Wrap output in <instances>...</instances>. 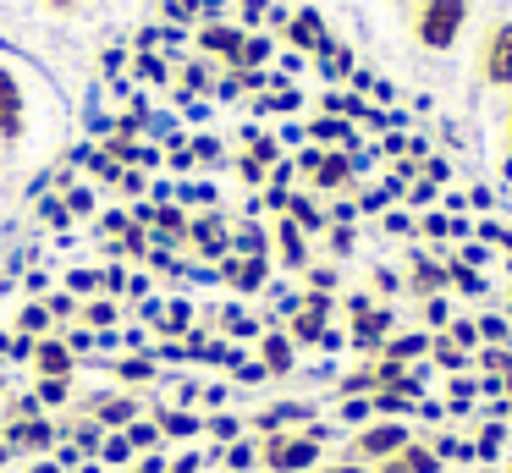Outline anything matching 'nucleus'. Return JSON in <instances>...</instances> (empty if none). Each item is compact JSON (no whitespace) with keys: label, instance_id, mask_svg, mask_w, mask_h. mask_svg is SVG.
Segmentation results:
<instances>
[{"label":"nucleus","instance_id":"f3484780","mask_svg":"<svg viewBox=\"0 0 512 473\" xmlns=\"http://www.w3.org/2000/svg\"><path fill=\"white\" fill-rule=\"evenodd\" d=\"M259 369H265V374H287L292 369V336H265V341H259Z\"/></svg>","mask_w":512,"mask_h":473},{"label":"nucleus","instance_id":"58836bf2","mask_svg":"<svg viewBox=\"0 0 512 473\" xmlns=\"http://www.w3.org/2000/svg\"><path fill=\"white\" fill-rule=\"evenodd\" d=\"M342 121H314V138H342Z\"/></svg>","mask_w":512,"mask_h":473},{"label":"nucleus","instance_id":"aec40b11","mask_svg":"<svg viewBox=\"0 0 512 473\" xmlns=\"http://www.w3.org/2000/svg\"><path fill=\"white\" fill-rule=\"evenodd\" d=\"M221 275H226L232 286H243V292H254V286L265 281V259H226Z\"/></svg>","mask_w":512,"mask_h":473},{"label":"nucleus","instance_id":"cd10ccee","mask_svg":"<svg viewBox=\"0 0 512 473\" xmlns=\"http://www.w3.org/2000/svg\"><path fill=\"white\" fill-rule=\"evenodd\" d=\"M171 308V314H160V330H166V336H182V330H188V303H166Z\"/></svg>","mask_w":512,"mask_h":473},{"label":"nucleus","instance_id":"7c9ffc66","mask_svg":"<svg viewBox=\"0 0 512 473\" xmlns=\"http://www.w3.org/2000/svg\"><path fill=\"white\" fill-rule=\"evenodd\" d=\"M199 468H204V457H199V451H177V457L166 462V473H199Z\"/></svg>","mask_w":512,"mask_h":473},{"label":"nucleus","instance_id":"bb28decb","mask_svg":"<svg viewBox=\"0 0 512 473\" xmlns=\"http://www.w3.org/2000/svg\"><path fill=\"white\" fill-rule=\"evenodd\" d=\"M45 308H50V319H56V325H67V319H78V297H72V292H50L45 297Z\"/></svg>","mask_w":512,"mask_h":473},{"label":"nucleus","instance_id":"4468645a","mask_svg":"<svg viewBox=\"0 0 512 473\" xmlns=\"http://www.w3.org/2000/svg\"><path fill=\"white\" fill-rule=\"evenodd\" d=\"M199 50H204V55H226V61L237 66V50H243V33H237V28H221V22H210V28L199 33Z\"/></svg>","mask_w":512,"mask_h":473},{"label":"nucleus","instance_id":"2eb2a0df","mask_svg":"<svg viewBox=\"0 0 512 473\" xmlns=\"http://www.w3.org/2000/svg\"><path fill=\"white\" fill-rule=\"evenodd\" d=\"M17 330L23 336H56V319H50V308H45V297H28L23 308H17Z\"/></svg>","mask_w":512,"mask_h":473},{"label":"nucleus","instance_id":"c9c22d12","mask_svg":"<svg viewBox=\"0 0 512 473\" xmlns=\"http://www.w3.org/2000/svg\"><path fill=\"white\" fill-rule=\"evenodd\" d=\"M23 286H28L34 297H45V292H50V275H45V270H28V275H23Z\"/></svg>","mask_w":512,"mask_h":473},{"label":"nucleus","instance_id":"c85d7f7f","mask_svg":"<svg viewBox=\"0 0 512 473\" xmlns=\"http://www.w3.org/2000/svg\"><path fill=\"white\" fill-rule=\"evenodd\" d=\"M270 55V39H243V50H237V66H259Z\"/></svg>","mask_w":512,"mask_h":473},{"label":"nucleus","instance_id":"9d476101","mask_svg":"<svg viewBox=\"0 0 512 473\" xmlns=\"http://www.w3.org/2000/svg\"><path fill=\"white\" fill-rule=\"evenodd\" d=\"M325 314H331L325 297H303V303H292V341H320L325 336Z\"/></svg>","mask_w":512,"mask_h":473},{"label":"nucleus","instance_id":"e433bc0d","mask_svg":"<svg viewBox=\"0 0 512 473\" xmlns=\"http://www.w3.org/2000/svg\"><path fill=\"white\" fill-rule=\"evenodd\" d=\"M138 473H166V457H160V451H144V457H138Z\"/></svg>","mask_w":512,"mask_h":473},{"label":"nucleus","instance_id":"39448f33","mask_svg":"<svg viewBox=\"0 0 512 473\" xmlns=\"http://www.w3.org/2000/svg\"><path fill=\"white\" fill-rule=\"evenodd\" d=\"M28 132V88L12 66H0V143H17Z\"/></svg>","mask_w":512,"mask_h":473},{"label":"nucleus","instance_id":"c756f323","mask_svg":"<svg viewBox=\"0 0 512 473\" xmlns=\"http://www.w3.org/2000/svg\"><path fill=\"white\" fill-rule=\"evenodd\" d=\"M67 209H72V220L89 215V209H94V187H67Z\"/></svg>","mask_w":512,"mask_h":473},{"label":"nucleus","instance_id":"a211bd4d","mask_svg":"<svg viewBox=\"0 0 512 473\" xmlns=\"http://www.w3.org/2000/svg\"><path fill=\"white\" fill-rule=\"evenodd\" d=\"M34 396H39V407L56 418V413L72 407V380H34Z\"/></svg>","mask_w":512,"mask_h":473},{"label":"nucleus","instance_id":"412c9836","mask_svg":"<svg viewBox=\"0 0 512 473\" xmlns=\"http://www.w3.org/2000/svg\"><path fill=\"white\" fill-rule=\"evenodd\" d=\"M100 462H105V468H111V473H116V468H133V462H138V451L127 446V435H122V429L100 440Z\"/></svg>","mask_w":512,"mask_h":473},{"label":"nucleus","instance_id":"9b49d317","mask_svg":"<svg viewBox=\"0 0 512 473\" xmlns=\"http://www.w3.org/2000/svg\"><path fill=\"white\" fill-rule=\"evenodd\" d=\"M485 77L490 83H512V22L490 33V50H485Z\"/></svg>","mask_w":512,"mask_h":473},{"label":"nucleus","instance_id":"473e14b6","mask_svg":"<svg viewBox=\"0 0 512 473\" xmlns=\"http://www.w3.org/2000/svg\"><path fill=\"white\" fill-rule=\"evenodd\" d=\"M199 6H204V0H166V17H171V22H188Z\"/></svg>","mask_w":512,"mask_h":473},{"label":"nucleus","instance_id":"0eeeda50","mask_svg":"<svg viewBox=\"0 0 512 473\" xmlns=\"http://www.w3.org/2000/svg\"><path fill=\"white\" fill-rule=\"evenodd\" d=\"M402 446H408V429L402 424H369L358 435V457H375V462H391Z\"/></svg>","mask_w":512,"mask_h":473},{"label":"nucleus","instance_id":"2f4dec72","mask_svg":"<svg viewBox=\"0 0 512 473\" xmlns=\"http://www.w3.org/2000/svg\"><path fill=\"white\" fill-rule=\"evenodd\" d=\"M61 341H67V347H72V352H78V358H83V352H89V347H94V330H83V325H72V330H67V336H61Z\"/></svg>","mask_w":512,"mask_h":473},{"label":"nucleus","instance_id":"79ce46f5","mask_svg":"<svg viewBox=\"0 0 512 473\" xmlns=\"http://www.w3.org/2000/svg\"><path fill=\"white\" fill-rule=\"evenodd\" d=\"M45 6H56V11H67V6H78V0H45Z\"/></svg>","mask_w":512,"mask_h":473},{"label":"nucleus","instance_id":"72a5a7b5","mask_svg":"<svg viewBox=\"0 0 512 473\" xmlns=\"http://www.w3.org/2000/svg\"><path fill=\"white\" fill-rule=\"evenodd\" d=\"M138 72H144L149 83H166V66H160V55H138Z\"/></svg>","mask_w":512,"mask_h":473},{"label":"nucleus","instance_id":"7ed1b4c3","mask_svg":"<svg viewBox=\"0 0 512 473\" xmlns=\"http://www.w3.org/2000/svg\"><path fill=\"white\" fill-rule=\"evenodd\" d=\"M0 440L12 446V457H50L61 446V429L56 418H23V424H0Z\"/></svg>","mask_w":512,"mask_h":473},{"label":"nucleus","instance_id":"6e6552de","mask_svg":"<svg viewBox=\"0 0 512 473\" xmlns=\"http://www.w3.org/2000/svg\"><path fill=\"white\" fill-rule=\"evenodd\" d=\"M105 369H111V380L122 385V391H138V385H155V380H160V363L149 358V352H133V358H111Z\"/></svg>","mask_w":512,"mask_h":473},{"label":"nucleus","instance_id":"37998d69","mask_svg":"<svg viewBox=\"0 0 512 473\" xmlns=\"http://www.w3.org/2000/svg\"><path fill=\"white\" fill-rule=\"evenodd\" d=\"M325 473H364V468H325Z\"/></svg>","mask_w":512,"mask_h":473},{"label":"nucleus","instance_id":"423d86ee","mask_svg":"<svg viewBox=\"0 0 512 473\" xmlns=\"http://www.w3.org/2000/svg\"><path fill=\"white\" fill-rule=\"evenodd\" d=\"M28 363H34V380H72V374H78V352L61 336H39V347Z\"/></svg>","mask_w":512,"mask_h":473},{"label":"nucleus","instance_id":"49530a36","mask_svg":"<svg viewBox=\"0 0 512 473\" xmlns=\"http://www.w3.org/2000/svg\"><path fill=\"white\" fill-rule=\"evenodd\" d=\"M133 473H138V468H133Z\"/></svg>","mask_w":512,"mask_h":473},{"label":"nucleus","instance_id":"f257e3e1","mask_svg":"<svg viewBox=\"0 0 512 473\" xmlns=\"http://www.w3.org/2000/svg\"><path fill=\"white\" fill-rule=\"evenodd\" d=\"M259 462H265L270 473L314 468V462H320V429H303V435H265V446H259Z\"/></svg>","mask_w":512,"mask_h":473},{"label":"nucleus","instance_id":"f8f14e48","mask_svg":"<svg viewBox=\"0 0 512 473\" xmlns=\"http://www.w3.org/2000/svg\"><path fill=\"white\" fill-rule=\"evenodd\" d=\"M386 308H369V303H353V341L358 347H375L380 336H386Z\"/></svg>","mask_w":512,"mask_h":473},{"label":"nucleus","instance_id":"393cba45","mask_svg":"<svg viewBox=\"0 0 512 473\" xmlns=\"http://www.w3.org/2000/svg\"><path fill=\"white\" fill-rule=\"evenodd\" d=\"M39 220H45V226H56V231H67V226H72V209H67V198H56V193H50L45 204H39Z\"/></svg>","mask_w":512,"mask_h":473},{"label":"nucleus","instance_id":"4be33fe9","mask_svg":"<svg viewBox=\"0 0 512 473\" xmlns=\"http://www.w3.org/2000/svg\"><path fill=\"white\" fill-rule=\"evenodd\" d=\"M23 418H45V407H39L34 391L12 396V402H0V424H23Z\"/></svg>","mask_w":512,"mask_h":473},{"label":"nucleus","instance_id":"b1692460","mask_svg":"<svg viewBox=\"0 0 512 473\" xmlns=\"http://www.w3.org/2000/svg\"><path fill=\"white\" fill-rule=\"evenodd\" d=\"M314 182H320V187H342L347 182V160H342V154H325V160L314 165Z\"/></svg>","mask_w":512,"mask_h":473},{"label":"nucleus","instance_id":"f03ea898","mask_svg":"<svg viewBox=\"0 0 512 473\" xmlns=\"http://www.w3.org/2000/svg\"><path fill=\"white\" fill-rule=\"evenodd\" d=\"M72 402L83 407V413L94 418V424L105 429V435H116V429H127L133 418H144V402H138V391H89V396H72Z\"/></svg>","mask_w":512,"mask_h":473},{"label":"nucleus","instance_id":"6ab92c4d","mask_svg":"<svg viewBox=\"0 0 512 473\" xmlns=\"http://www.w3.org/2000/svg\"><path fill=\"white\" fill-rule=\"evenodd\" d=\"M122 435H127V446H133L138 457H144V451H160V446H166V440H160V424H155L149 413H144V418H133V424H127Z\"/></svg>","mask_w":512,"mask_h":473},{"label":"nucleus","instance_id":"ddd939ff","mask_svg":"<svg viewBox=\"0 0 512 473\" xmlns=\"http://www.w3.org/2000/svg\"><path fill=\"white\" fill-rule=\"evenodd\" d=\"M287 39L298 44V50H331V39H325V28H320L314 11H298V17L287 22Z\"/></svg>","mask_w":512,"mask_h":473},{"label":"nucleus","instance_id":"a19ab883","mask_svg":"<svg viewBox=\"0 0 512 473\" xmlns=\"http://www.w3.org/2000/svg\"><path fill=\"white\" fill-rule=\"evenodd\" d=\"M72 473H111V468H105L100 457H89V462H83V468H72Z\"/></svg>","mask_w":512,"mask_h":473},{"label":"nucleus","instance_id":"a878e982","mask_svg":"<svg viewBox=\"0 0 512 473\" xmlns=\"http://www.w3.org/2000/svg\"><path fill=\"white\" fill-rule=\"evenodd\" d=\"M221 457H226V468L243 473V468H254V462H259V446H248V440H232V446H221Z\"/></svg>","mask_w":512,"mask_h":473},{"label":"nucleus","instance_id":"20e7f679","mask_svg":"<svg viewBox=\"0 0 512 473\" xmlns=\"http://www.w3.org/2000/svg\"><path fill=\"white\" fill-rule=\"evenodd\" d=\"M463 17H468L463 0H424V11H419V39L430 44V50H446V44L457 39V28H463Z\"/></svg>","mask_w":512,"mask_h":473},{"label":"nucleus","instance_id":"ea45409f","mask_svg":"<svg viewBox=\"0 0 512 473\" xmlns=\"http://www.w3.org/2000/svg\"><path fill=\"white\" fill-rule=\"evenodd\" d=\"M259 11H265V0H243V17L248 22H259Z\"/></svg>","mask_w":512,"mask_h":473},{"label":"nucleus","instance_id":"c03bdc74","mask_svg":"<svg viewBox=\"0 0 512 473\" xmlns=\"http://www.w3.org/2000/svg\"><path fill=\"white\" fill-rule=\"evenodd\" d=\"M0 402H6V374H0Z\"/></svg>","mask_w":512,"mask_h":473},{"label":"nucleus","instance_id":"dca6fc26","mask_svg":"<svg viewBox=\"0 0 512 473\" xmlns=\"http://www.w3.org/2000/svg\"><path fill=\"white\" fill-rule=\"evenodd\" d=\"M116 314H122V308H116V297H83V308H78V319H83V330H111L116 325Z\"/></svg>","mask_w":512,"mask_h":473},{"label":"nucleus","instance_id":"f704fd0d","mask_svg":"<svg viewBox=\"0 0 512 473\" xmlns=\"http://www.w3.org/2000/svg\"><path fill=\"white\" fill-rule=\"evenodd\" d=\"M127 226H133V220H127L122 209H105L100 215V231H127Z\"/></svg>","mask_w":512,"mask_h":473},{"label":"nucleus","instance_id":"4c0bfd02","mask_svg":"<svg viewBox=\"0 0 512 473\" xmlns=\"http://www.w3.org/2000/svg\"><path fill=\"white\" fill-rule=\"evenodd\" d=\"M28 473H67V468H61L56 457H34V462H28Z\"/></svg>","mask_w":512,"mask_h":473},{"label":"nucleus","instance_id":"1a4fd4ad","mask_svg":"<svg viewBox=\"0 0 512 473\" xmlns=\"http://www.w3.org/2000/svg\"><path fill=\"white\" fill-rule=\"evenodd\" d=\"M188 242L204 253V259H226V248H232V237H226V220H221V215L188 220Z\"/></svg>","mask_w":512,"mask_h":473},{"label":"nucleus","instance_id":"a18cd8bd","mask_svg":"<svg viewBox=\"0 0 512 473\" xmlns=\"http://www.w3.org/2000/svg\"><path fill=\"white\" fill-rule=\"evenodd\" d=\"M0 352H6V336H0Z\"/></svg>","mask_w":512,"mask_h":473},{"label":"nucleus","instance_id":"5701e85b","mask_svg":"<svg viewBox=\"0 0 512 473\" xmlns=\"http://www.w3.org/2000/svg\"><path fill=\"white\" fill-rule=\"evenodd\" d=\"M276 237H281V259H287L292 270H298V264H303V231L292 226V220H281V226H276Z\"/></svg>","mask_w":512,"mask_h":473}]
</instances>
